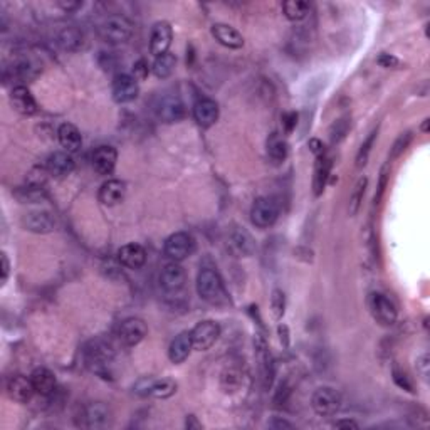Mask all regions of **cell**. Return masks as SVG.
I'll return each instance as SVG.
<instances>
[{"instance_id":"1","label":"cell","mask_w":430,"mask_h":430,"mask_svg":"<svg viewBox=\"0 0 430 430\" xmlns=\"http://www.w3.org/2000/svg\"><path fill=\"white\" fill-rule=\"evenodd\" d=\"M197 293L205 303L215 304V306L225 304L229 299L224 281L215 267H200L197 274Z\"/></svg>"},{"instance_id":"2","label":"cell","mask_w":430,"mask_h":430,"mask_svg":"<svg viewBox=\"0 0 430 430\" xmlns=\"http://www.w3.org/2000/svg\"><path fill=\"white\" fill-rule=\"evenodd\" d=\"M98 34L104 43L111 44V46H122L133 36V24L124 16L115 14V16H108L101 21V24L98 25Z\"/></svg>"},{"instance_id":"3","label":"cell","mask_w":430,"mask_h":430,"mask_svg":"<svg viewBox=\"0 0 430 430\" xmlns=\"http://www.w3.org/2000/svg\"><path fill=\"white\" fill-rule=\"evenodd\" d=\"M368 308L375 321L382 326H394L397 323L398 311L394 301L383 293H372L368 297Z\"/></svg>"},{"instance_id":"4","label":"cell","mask_w":430,"mask_h":430,"mask_svg":"<svg viewBox=\"0 0 430 430\" xmlns=\"http://www.w3.org/2000/svg\"><path fill=\"white\" fill-rule=\"evenodd\" d=\"M195 247H197V242H195L194 236L188 232L172 234L163 244L165 256L175 262H182L190 258L195 252Z\"/></svg>"},{"instance_id":"5","label":"cell","mask_w":430,"mask_h":430,"mask_svg":"<svg viewBox=\"0 0 430 430\" xmlns=\"http://www.w3.org/2000/svg\"><path fill=\"white\" fill-rule=\"evenodd\" d=\"M341 394L333 387H319L316 388L311 397V407L316 414L321 417H331L337 415L341 409Z\"/></svg>"},{"instance_id":"6","label":"cell","mask_w":430,"mask_h":430,"mask_svg":"<svg viewBox=\"0 0 430 430\" xmlns=\"http://www.w3.org/2000/svg\"><path fill=\"white\" fill-rule=\"evenodd\" d=\"M279 217V205L274 199L259 197L251 207V220L258 229H269L276 224Z\"/></svg>"},{"instance_id":"7","label":"cell","mask_w":430,"mask_h":430,"mask_svg":"<svg viewBox=\"0 0 430 430\" xmlns=\"http://www.w3.org/2000/svg\"><path fill=\"white\" fill-rule=\"evenodd\" d=\"M192 345L197 352H207L215 345L218 337H220V326L214 319H203L195 324L190 331Z\"/></svg>"},{"instance_id":"8","label":"cell","mask_w":430,"mask_h":430,"mask_svg":"<svg viewBox=\"0 0 430 430\" xmlns=\"http://www.w3.org/2000/svg\"><path fill=\"white\" fill-rule=\"evenodd\" d=\"M113 352L111 345L103 339H96V341H91L86 348V363L88 367L96 372L98 375H106V370L109 361L113 360Z\"/></svg>"},{"instance_id":"9","label":"cell","mask_w":430,"mask_h":430,"mask_svg":"<svg viewBox=\"0 0 430 430\" xmlns=\"http://www.w3.org/2000/svg\"><path fill=\"white\" fill-rule=\"evenodd\" d=\"M185 104L177 94H165L155 103V115L163 123H177L185 118Z\"/></svg>"},{"instance_id":"10","label":"cell","mask_w":430,"mask_h":430,"mask_svg":"<svg viewBox=\"0 0 430 430\" xmlns=\"http://www.w3.org/2000/svg\"><path fill=\"white\" fill-rule=\"evenodd\" d=\"M139 94V84L138 79L131 74H118L113 79L111 84V96L115 103L126 104L131 103L138 98Z\"/></svg>"},{"instance_id":"11","label":"cell","mask_w":430,"mask_h":430,"mask_svg":"<svg viewBox=\"0 0 430 430\" xmlns=\"http://www.w3.org/2000/svg\"><path fill=\"white\" fill-rule=\"evenodd\" d=\"M137 394L143 395V397H153V398H170L175 395L177 392V382L170 378H145L139 380L137 383Z\"/></svg>"},{"instance_id":"12","label":"cell","mask_w":430,"mask_h":430,"mask_svg":"<svg viewBox=\"0 0 430 430\" xmlns=\"http://www.w3.org/2000/svg\"><path fill=\"white\" fill-rule=\"evenodd\" d=\"M227 249L236 258H251L256 252V240L246 229L236 225L227 234Z\"/></svg>"},{"instance_id":"13","label":"cell","mask_w":430,"mask_h":430,"mask_svg":"<svg viewBox=\"0 0 430 430\" xmlns=\"http://www.w3.org/2000/svg\"><path fill=\"white\" fill-rule=\"evenodd\" d=\"M81 425L86 429H106L111 424V410L106 403L91 402L82 409Z\"/></svg>"},{"instance_id":"14","label":"cell","mask_w":430,"mask_h":430,"mask_svg":"<svg viewBox=\"0 0 430 430\" xmlns=\"http://www.w3.org/2000/svg\"><path fill=\"white\" fill-rule=\"evenodd\" d=\"M185 282H187V273L180 262H168L161 267L160 273V286L165 293L168 294H177L185 288Z\"/></svg>"},{"instance_id":"15","label":"cell","mask_w":430,"mask_h":430,"mask_svg":"<svg viewBox=\"0 0 430 430\" xmlns=\"http://www.w3.org/2000/svg\"><path fill=\"white\" fill-rule=\"evenodd\" d=\"M172 41L173 29L170 22L158 21L152 27V32H150V52L155 58L167 54V52H170L168 49L172 46Z\"/></svg>"},{"instance_id":"16","label":"cell","mask_w":430,"mask_h":430,"mask_svg":"<svg viewBox=\"0 0 430 430\" xmlns=\"http://www.w3.org/2000/svg\"><path fill=\"white\" fill-rule=\"evenodd\" d=\"M58 225L54 214L49 210H32L22 217V227L34 234H49Z\"/></svg>"},{"instance_id":"17","label":"cell","mask_w":430,"mask_h":430,"mask_svg":"<svg viewBox=\"0 0 430 430\" xmlns=\"http://www.w3.org/2000/svg\"><path fill=\"white\" fill-rule=\"evenodd\" d=\"M148 335V326L142 318H128L120 324L118 338L124 346H137Z\"/></svg>"},{"instance_id":"18","label":"cell","mask_w":430,"mask_h":430,"mask_svg":"<svg viewBox=\"0 0 430 430\" xmlns=\"http://www.w3.org/2000/svg\"><path fill=\"white\" fill-rule=\"evenodd\" d=\"M256 345V354H258V361H259V372H261V378L264 388H269L271 383H273L274 378V361H273V354H271L269 348H267V343L264 337L258 335L254 339Z\"/></svg>"},{"instance_id":"19","label":"cell","mask_w":430,"mask_h":430,"mask_svg":"<svg viewBox=\"0 0 430 430\" xmlns=\"http://www.w3.org/2000/svg\"><path fill=\"white\" fill-rule=\"evenodd\" d=\"M116 161H118V152L113 146L103 145L98 146L93 153V168L98 175L108 177L115 172Z\"/></svg>"},{"instance_id":"20","label":"cell","mask_w":430,"mask_h":430,"mask_svg":"<svg viewBox=\"0 0 430 430\" xmlns=\"http://www.w3.org/2000/svg\"><path fill=\"white\" fill-rule=\"evenodd\" d=\"M36 394L31 376L16 375L7 382V395L17 403H27Z\"/></svg>"},{"instance_id":"21","label":"cell","mask_w":430,"mask_h":430,"mask_svg":"<svg viewBox=\"0 0 430 430\" xmlns=\"http://www.w3.org/2000/svg\"><path fill=\"white\" fill-rule=\"evenodd\" d=\"M218 113H220L218 104L215 103L214 100H210V98H202V100H199L197 103L194 104V108H192L194 120L197 122L199 126L202 128L214 126L218 120Z\"/></svg>"},{"instance_id":"22","label":"cell","mask_w":430,"mask_h":430,"mask_svg":"<svg viewBox=\"0 0 430 430\" xmlns=\"http://www.w3.org/2000/svg\"><path fill=\"white\" fill-rule=\"evenodd\" d=\"M210 34H212V37L220 46L227 49L244 47V36L236 27H232V25L217 22V24H214L210 27Z\"/></svg>"},{"instance_id":"23","label":"cell","mask_w":430,"mask_h":430,"mask_svg":"<svg viewBox=\"0 0 430 430\" xmlns=\"http://www.w3.org/2000/svg\"><path fill=\"white\" fill-rule=\"evenodd\" d=\"M10 104L16 109L17 113L24 116H32L39 111V106H37L36 98L32 96V93L29 91L25 86H16L10 93Z\"/></svg>"},{"instance_id":"24","label":"cell","mask_w":430,"mask_h":430,"mask_svg":"<svg viewBox=\"0 0 430 430\" xmlns=\"http://www.w3.org/2000/svg\"><path fill=\"white\" fill-rule=\"evenodd\" d=\"M192 350H194V345H192V337L190 331H182V333L177 335L175 338L172 339L168 346V360L172 361L173 365H180L190 357Z\"/></svg>"},{"instance_id":"25","label":"cell","mask_w":430,"mask_h":430,"mask_svg":"<svg viewBox=\"0 0 430 430\" xmlns=\"http://www.w3.org/2000/svg\"><path fill=\"white\" fill-rule=\"evenodd\" d=\"M118 261L126 269H142L146 262V251L139 244L130 242L118 251Z\"/></svg>"},{"instance_id":"26","label":"cell","mask_w":430,"mask_h":430,"mask_svg":"<svg viewBox=\"0 0 430 430\" xmlns=\"http://www.w3.org/2000/svg\"><path fill=\"white\" fill-rule=\"evenodd\" d=\"M74 167H76V163H74L73 155L67 152H54L46 161L47 172L56 179L71 175L74 172Z\"/></svg>"},{"instance_id":"27","label":"cell","mask_w":430,"mask_h":430,"mask_svg":"<svg viewBox=\"0 0 430 430\" xmlns=\"http://www.w3.org/2000/svg\"><path fill=\"white\" fill-rule=\"evenodd\" d=\"M124 195H126V185H124V182L118 179H109L108 182L101 185L98 197H100V202L103 205L115 207L123 202Z\"/></svg>"},{"instance_id":"28","label":"cell","mask_w":430,"mask_h":430,"mask_svg":"<svg viewBox=\"0 0 430 430\" xmlns=\"http://www.w3.org/2000/svg\"><path fill=\"white\" fill-rule=\"evenodd\" d=\"M316 167H315V180H313V192L315 197H321L324 188L328 185V179L331 175V167H333V160L328 155H319L316 157Z\"/></svg>"},{"instance_id":"29","label":"cell","mask_w":430,"mask_h":430,"mask_svg":"<svg viewBox=\"0 0 430 430\" xmlns=\"http://www.w3.org/2000/svg\"><path fill=\"white\" fill-rule=\"evenodd\" d=\"M58 44L64 49V51H69V52L81 51L86 44L84 32H82L81 29H78L76 25H67V27H64L59 31Z\"/></svg>"},{"instance_id":"30","label":"cell","mask_w":430,"mask_h":430,"mask_svg":"<svg viewBox=\"0 0 430 430\" xmlns=\"http://www.w3.org/2000/svg\"><path fill=\"white\" fill-rule=\"evenodd\" d=\"M31 380H32L34 388H36V394L43 395V397H49V395L54 394L56 385H58L54 373H52L49 368H44V367L34 370V372L31 373Z\"/></svg>"},{"instance_id":"31","label":"cell","mask_w":430,"mask_h":430,"mask_svg":"<svg viewBox=\"0 0 430 430\" xmlns=\"http://www.w3.org/2000/svg\"><path fill=\"white\" fill-rule=\"evenodd\" d=\"M58 138L61 146L67 153H76L81 150L82 146L81 131H79L74 124L63 123L58 130Z\"/></svg>"},{"instance_id":"32","label":"cell","mask_w":430,"mask_h":430,"mask_svg":"<svg viewBox=\"0 0 430 430\" xmlns=\"http://www.w3.org/2000/svg\"><path fill=\"white\" fill-rule=\"evenodd\" d=\"M289 145L286 138L279 133H273L267 138V157L274 165H281L288 158Z\"/></svg>"},{"instance_id":"33","label":"cell","mask_w":430,"mask_h":430,"mask_svg":"<svg viewBox=\"0 0 430 430\" xmlns=\"http://www.w3.org/2000/svg\"><path fill=\"white\" fill-rule=\"evenodd\" d=\"M175 67H177L175 54L167 52V54L155 58L152 71L158 79H168L173 73H175Z\"/></svg>"},{"instance_id":"34","label":"cell","mask_w":430,"mask_h":430,"mask_svg":"<svg viewBox=\"0 0 430 430\" xmlns=\"http://www.w3.org/2000/svg\"><path fill=\"white\" fill-rule=\"evenodd\" d=\"M309 10H311V5L308 2H303V0H288V2L282 3V12H284L286 19L291 22H299L306 19Z\"/></svg>"},{"instance_id":"35","label":"cell","mask_w":430,"mask_h":430,"mask_svg":"<svg viewBox=\"0 0 430 430\" xmlns=\"http://www.w3.org/2000/svg\"><path fill=\"white\" fill-rule=\"evenodd\" d=\"M367 187H368V177H360V179H358V182L354 183L352 195H350V203H348V212H350V215H352V217L360 212L361 202H363Z\"/></svg>"},{"instance_id":"36","label":"cell","mask_w":430,"mask_h":430,"mask_svg":"<svg viewBox=\"0 0 430 430\" xmlns=\"http://www.w3.org/2000/svg\"><path fill=\"white\" fill-rule=\"evenodd\" d=\"M41 73V66L34 63L32 59H21V61L14 63L12 66V76L19 79H32Z\"/></svg>"},{"instance_id":"37","label":"cell","mask_w":430,"mask_h":430,"mask_svg":"<svg viewBox=\"0 0 430 430\" xmlns=\"http://www.w3.org/2000/svg\"><path fill=\"white\" fill-rule=\"evenodd\" d=\"M376 137H378V126L373 128V130L370 131L367 139L361 143L360 150H358V153H357V168H363L365 165L368 163L370 153H372V148H373V145H375Z\"/></svg>"},{"instance_id":"38","label":"cell","mask_w":430,"mask_h":430,"mask_svg":"<svg viewBox=\"0 0 430 430\" xmlns=\"http://www.w3.org/2000/svg\"><path fill=\"white\" fill-rule=\"evenodd\" d=\"M17 197L22 200V202H39V200L44 199V188L41 183H29L27 187H21L17 190Z\"/></svg>"},{"instance_id":"39","label":"cell","mask_w":430,"mask_h":430,"mask_svg":"<svg viewBox=\"0 0 430 430\" xmlns=\"http://www.w3.org/2000/svg\"><path fill=\"white\" fill-rule=\"evenodd\" d=\"M242 380H244V375L240 373L239 368H229L222 373V378H220L222 388H224L225 392H234L242 385Z\"/></svg>"},{"instance_id":"40","label":"cell","mask_w":430,"mask_h":430,"mask_svg":"<svg viewBox=\"0 0 430 430\" xmlns=\"http://www.w3.org/2000/svg\"><path fill=\"white\" fill-rule=\"evenodd\" d=\"M271 313H273L274 319H282L286 313V294L281 289H274L271 293Z\"/></svg>"},{"instance_id":"41","label":"cell","mask_w":430,"mask_h":430,"mask_svg":"<svg viewBox=\"0 0 430 430\" xmlns=\"http://www.w3.org/2000/svg\"><path fill=\"white\" fill-rule=\"evenodd\" d=\"M348 131H350L348 118L337 120V122L333 123V126H331V130H330L331 143H333V145H338V143L346 137V133H348Z\"/></svg>"},{"instance_id":"42","label":"cell","mask_w":430,"mask_h":430,"mask_svg":"<svg viewBox=\"0 0 430 430\" xmlns=\"http://www.w3.org/2000/svg\"><path fill=\"white\" fill-rule=\"evenodd\" d=\"M388 179H390V163H385L383 167H382V170H380L378 188H376L375 199H373V202H375V205H378V203L382 202V199H383V195H385V190H387Z\"/></svg>"},{"instance_id":"43","label":"cell","mask_w":430,"mask_h":430,"mask_svg":"<svg viewBox=\"0 0 430 430\" xmlns=\"http://www.w3.org/2000/svg\"><path fill=\"white\" fill-rule=\"evenodd\" d=\"M410 142H412V133L405 131V133L400 135V137L397 138V142H395L394 146H392V158H398L400 155L409 148Z\"/></svg>"},{"instance_id":"44","label":"cell","mask_w":430,"mask_h":430,"mask_svg":"<svg viewBox=\"0 0 430 430\" xmlns=\"http://www.w3.org/2000/svg\"><path fill=\"white\" fill-rule=\"evenodd\" d=\"M376 63L382 67H385V69H398V67L402 66V61H400L397 56L388 54V52H382V54L376 58Z\"/></svg>"},{"instance_id":"45","label":"cell","mask_w":430,"mask_h":430,"mask_svg":"<svg viewBox=\"0 0 430 430\" xmlns=\"http://www.w3.org/2000/svg\"><path fill=\"white\" fill-rule=\"evenodd\" d=\"M415 368H417V373L422 376V378L427 382L429 380V372H430V360H429V353H422L420 357H417V361H415Z\"/></svg>"},{"instance_id":"46","label":"cell","mask_w":430,"mask_h":430,"mask_svg":"<svg viewBox=\"0 0 430 430\" xmlns=\"http://www.w3.org/2000/svg\"><path fill=\"white\" fill-rule=\"evenodd\" d=\"M392 375H394V382L397 383L400 388H403V390H405V392H414L412 383H410L409 376H407L405 373L400 372V370L395 368V370H394V373H392Z\"/></svg>"},{"instance_id":"47","label":"cell","mask_w":430,"mask_h":430,"mask_svg":"<svg viewBox=\"0 0 430 430\" xmlns=\"http://www.w3.org/2000/svg\"><path fill=\"white\" fill-rule=\"evenodd\" d=\"M297 124V113H286L284 116H282V126H284V131L286 133H291V131L296 128Z\"/></svg>"},{"instance_id":"48","label":"cell","mask_w":430,"mask_h":430,"mask_svg":"<svg viewBox=\"0 0 430 430\" xmlns=\"http://www.w3.org/2000/svg\"><path fill=\"white\" fill-rule=\"evenodd\" d=\"M9 273H10L9 258H7L5 252H2V254H0V281L5 282L7 278H9Z\"/></svg>"},{"instance_id":"49","label":"cell","mask_w":430,"mask_h":430,"mask_svg":"<svg viewBox=\"0 0 430 430\" xmlns=\"http://www.w3.org/2000/svg\"><path fill=\"white\" fill-rule=\"evenodd\" d=\"M133 73H135V78H137V79H145L146 76H148V73H150L148 64L143 61V59H139L138 63H135Z\"/></svg>"},{"instance_id":"50","label":"cell","mask_w":430,"mask_h":430,"mask_svg":"<svg viewBox=\"0 0 430 430\" xmlns=\"http://www.w3.org/2000/svg\"><path fill=\"white\" fill-rule=\"evenodd\" d=\"M308 146H309V150H311V152L316 155V157H319V155H323V153H324V146H323V143L319 142L318 138L309 139Z\"/></svg>"},{"instance_id":"51","label":"cell","mask_w":430,"mask_h":430,"mask_svg":"<svg viewBox=\"0 0 430 430\" xmlns=\"http://www.w3.org/2000/svg\"><path fill=\"white\" fill-rule=\"evenodd\" d=\"M278 331H279V338H281L282 345L288 346L289 345V330H288V326H286V324H279Z\"/></svg>"},{"instance_id":"52","label":"cell","mask_w":430,"mask_h":430,"mask_svg":"<svg viewBox=\"0 0 430 430\" xmlns=\"http://www.w3.org/2000/svg\"><path fill=\"white\" fill-rule=\"evenodd\" d=\"M269 427H273V429H294V425L289 424V422H286V420H279V418H276V420L269 422Z\"/></svg>"},{"instance_id":"53","label":"cell","mask_w":430,"mask_h":430,"mask_svg":"<svg viewBox=\"0 0 430 430\" xmlns=\"http://www.w3.org/2000/svg\"><path fill=\"white\" fill-rule=\"evenodd\" d=\"M335 427H338V429H358V424L353 420H337L335 422Z\"/></svg>"},{"instance_id":"54","label":"cell","mask_w":430,"mask_h":430,"mask_svg":"<svg viewBox=\"0 0 430 430\" xmlns=\"http://www.w3.org/2000/svg\"><path fill=\"white\" fill-rule=\"evenodd\" d=\"M187 427H188V429H192V427H197V429H200V424H197V422H195V417H194V415H190V417L187 418Z\"/></svg>"},{"instance_id":"55","label":"cell","mask_w":430,"mask_h":430,"mask_svg":"<svg viewBox=\"0 0 430 430\" xmlns=\"http://www.w3.org/2000/svg\"><path fill=\"white\" fill-rule=\"evenodd\" d=\"M429 124H430V120L425 118L424 123H422V126H420L422 133H429Z\"/></svg>"}]
</instances>
